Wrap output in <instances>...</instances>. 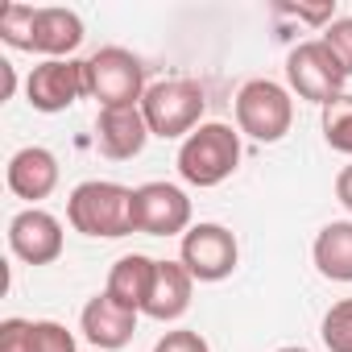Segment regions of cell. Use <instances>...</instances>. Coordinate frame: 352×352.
<instances>
[{"instance_id":"1","label":"cell","mask_w":352,"mask_h":352,"mask_svg":"<svg viewBox=\"0 0 352 352\" xmlns=\"http://www.w3.org/2000/svg\"><path fill=\"white\" fill-rule=\"evenodd\" d=\"M67 220L83 236H129L133 232V187L108 183V179H87L71 191L67 199Z\"/></svg>"},{"instance_id":"2","label":"cell","mask_w":352,"mask_h":352,"mask_svg":"<svg viewBox=\"0 0 352 352\" xmlns=\"http://www.w3.org/2000/svg\"><path fill=\"white\" fill-rule=\"evenodd\" d=\"M241 166V133L220 120H204L183 145H179V174L191 187H220Z\"/></svg>"},{"instance_id":"3","label":"cell","mask_w":352,"mask_h":352,"mask_svg":"<svg viewBox=\"0 0 352 352\" xmlns=\"http://www.w3.org/2000/svg\"><path fill=\"white\" fill-rule=\"evenodd\" d=\"M204 108H208V96L195 79H162V83H149V91L141 96V116L149 124L153 137H191L199 124H204Z\"/></svg>"},{"instance_id":"4","label":"cell","mask_w":352,"mask_h":352,"mask_svg":"<svg viewBox=\"0 0 352 352\" xmlns=\"http://www.w3.org/2000/svg\"><path fill=\"white\" fill-rule=\"evenodd\" d=\"M83 63H87V96L100 108H129V104H141V96L149 91L145 63L124 46H104Z\"/></svg>"},{"instance_id":"5","label":"cell","mask_w":352,"mask_h":352,"mask_svg":"<svg viewBox=\"0 0 352 352\" xmlns=\"http://www.w3.org/2000/svg\"><path fill=\"white\" fill-rule=\"evenodd\" d=\"M294 124V100L274 79H249L236 91V129L261 145H274Z\"/></svg>"},{"instance_id":"6","label":"cell","mask_w":352,"mask_h":352,"mask_svg":"<svg viewBox=\"0 0 352 352\" xmlns=\"http://www.w3.org/2000/svg\"><path fill=\"white\" fill-rule=\"evenodd\" d=\"M286 79H290V91H298V100H311L319 108H327L331 100L344 96V67L340 58L327 50V42H298L290 54H286Z\"/></svg>"},{"instance_id":"7","label":"cell","mask_w":352,"mask_h":352,"mask_svg":"<svg viewBox=\"0 0 352 352\" xmlns=\"http://www.w3.org/2000/svg\"><path fill=\"white\" fill-rule=\"evenodd\" d=\"M179 261L195 282H224L241 261V245L224 224H191L179 245Z\"/></svg>"},{"instance_id":"8","label":"cell","mask_w":352,"mask_h":352,"mask_svg":"<svg viewBox=\"0 0 352 352\" xmlns=\"http://www.w3.org/2000/svg\"><path fill=\"white\" fill-rule=\"evenodd\" d=\"M191 228V199L174 183L133 187V232L145 236H179Z\"/></svg>"},{"instance_id":"9","label":"cell","mask_w":352,"mask_h":352,"mask_svg":"<svg viewBox=\"0 0 352 352\" xmlns=\"http://www.w3.org/2000/svg\"><path fill=\"white\" fill-rule=\"evenodd\" d=\"M25 96L34 112H67L79 96H87V63L79 58H46L30 71L25 79Z\"/></svg>"},{"instance_id":"10","label":"cell","mask_w":352,"mask_h":352,"mask_svg":"<svg viewBox=\"0 0 352 352\" xmlns=\"http://www.w3.org/2000/svg\"><path fill=\"white\" fill-rule=\"evenodd\" d=\"M9 249L25 265H50L63 257V224L46 208H25L9 220Z\"/></svg>"},{"instance_id":"11","label":"cell","mask_w":352,"mask_h":352,"mask_svg":"<svg viewBox=\"0 0 352 352\" xmlns=\"http://www.w3.org/2000/svg\"><path fill=\"white\" fill-rule=\"evenodd\" d=\"M137 315H141V311L116 302V298L104 290V294H96V298L83 307V315H79V331L87 336L91 348H100V352H116V348H124V344L133 340V331H137Z\"/></svg>"},{"instance_id":"12","label":"cell","mask_w":352,"mask_h":352,"mask_svg":"<svg viewBox=\"0 0 352 352\" xmlns=\"http://www.w3.org/2000/svg\"><path fill=\"white\" fill-rule=\"evenodd\" d=\"M149 137H153V133H149V124H145V116H141V104H129V108H100V116H96V145H100V153L112 157V162L137 157Z\"/></svg>"},{"instance_id":"13","label":"cell","mask_w":352,"mask_h":352,"mask_svg":"<svg viewBox=\"0 0 352 352\" xmlns=\"http://www.w3.org/2000/svg\"><path fill=\"white\" fill-rule=\"evenodd\" d=\"M5 183H9V191L17 199H30L38 208V199H46L58 187V157L46 145H25V149H17L9 157Z\"/></svg>"},{"instance_id":"14","label":"cell","mask_w":352,"mask_h":352,"mask_svg":"<svg viewBox=\"0 0 352 352\" xmlns=\"http://www.w3.org/2000/svg\"><path fill=\"white\" fill-rule=\"evenodd\" d=\"M191 290H195V278L187 274L183 261H157L153 286H149V298H145V311L141 315H149L157 323L183 319L187 307H191Z\"/></svg>"},{"instance_id":"15","label":"cell","mask_w":352,"mask_h":352,"mask_svg":"<svg viewBox=\"0 0 352 352\" xmlns=\"http://www.w3.org/2000/svg\"><path fill=\"white\" fill-rule=\"evenodd\" d=\"M83 42V21L79 13L71 9H38L34 13V42L30 50L34 54H46V58H71Z\"/></svg>"},{"instance_id":"16","label":"cell","mask_w":352,"mask_h":352,"mask_svg":"<svg viewBox=\"0 0 352 352\" xmlns=\"http://www.w3.org/2000/svg\"><path fill=\"white\" fill-rule=\"evenodd\" d=\"M311 257L327 282H352V220L323 224L311 245Z\"/></svg>"},{"instance_id":"17","label":"cell","mask_w":352,"mask_h":352,"mask_svg":"<svg viewBox=\"0 0 352 352\" xmlns=\"http://www.w3.org/2000/svg\"><path fill=\"white\" fill-rule=\"evenodd\" d=\"M153 270L157 261L145 257V253H124L112 270H108V294L133 311H145V298H149V286H153Z\"/></svg>"},{"instance_id":"18","label":"cell","mask_w":352,"mask_h":352,"mask_svg":"<svg viewBox=\"0 0 352 352\" xmlns=\"http://www.w3.org/2000/svg\"><path fill=\"white\" fill-rule=\"evenodd\" d=\"M319 124H323V141H327L336 153H348V157H352V96H348V91L323 108Z\"/></svg>"},{"instance_id":"19","label":"cell","mask_w":352,"mask_h":352,"mask_svg":"<svg viewBox=\"0 0 352 352\" xmlns=\"http://www.w3.org/2000/svg\"><path fill=\"white\" fill-rule=\"evenodd\" d=\"M34 5H21V0H9L0 9V42L13 46V50H30L34 42Z\"/></svg>"},{"instance_id":"20","label":"cell","mask_w":352,"mask_h":352,"mask_svg":"<svg viewBox=\"0 0 352 352\" xmlns=\"http://www.w3.org/2000/svg\"><path fill=\"white\" fill-rule=\"evenodd\" d=\"M319 336L327 344V352H352V298H340L327 307L323 323H319Z\"/></svg>"},{"instance_id":"21","label":"cell","mask_w":352,"mask_h":352,"mask_svg":"<svg viewBox=\"0 0 352 352\" xmlns=\"http://www.w3.org/2000/svg\"><path fill=\"white\" fill-rule=\"evenodd\" d=\"M323 42H327V50L340 58L344 75L352 79V17H336V21L323 30Z\"/></svg>"},{"instance_id":"22","label":"cell","mask_w":352,"mask_h":352,"mask_svg":"<svg viewBox=\"0 0 352 352\" xmlns=\"http://www.w3.org/2000/svg\"><path fill=\"white\" fill-rule=\"evenodd\" d=\"M34 344H38V352H75V336L54 319L34 323Z\"/></svg>"},{"instance_id":"23","label":"cell","mask_w":352,"mask_h":352,"mask_svg":"<svg viewBox=\"0 0 352 352\" xmlns=\"http://www.w3.org/2000/svg\"><path fill=\"white\" fill-rule=\"evenodd\" d=\"M0 352H38L34 323L30 319H5L0 323Z\"/></svg>"},{"instance_id":"24","label":"cell","mask_w":352,"mask_h":352,"mask_svg":"<svg viewBox=\"0 0 352 352\" xmlns=\"http://www.w3.org/2000/svg\"><path fill=\"white\" fill-rule=\"evenodd\" d=\"M153 352H212V348H208V340H204L199 331L174 327V331H166V336L153 344Z\"/></svg>"},{"instance_id":"25","label":"cell","mask_w":352,"mask_h":352,"mask_svg":"<svg viewBox=\"0 0 352 352\" xmlns=\"http://www.w3.org/2000/svg\"><path fill=\"white\" fill-rule=\"evenodd\" d=\"M282 13H290L298 21H311V25H331L336 21V5H331V0H323V5H286Z\"/></svg>"},{"instance_id":"26","label":"cell","mask_w":352,"mask_h":352,"mask_svg":"<svg viewBox=\"0 0 352 352\" xmlns=\"http://www.w3.org/2000/svg\"><path fill=\"white\" fill-rule=\"evenodd\" d=\"M336 199H340V204L352 212V162H348V166L336 174Z\"/></svg>"},{"instance_id":"27","label":"cell","mask_w":352,"mask_h":352,"mask_svg":"<svg viewBox=\"0 0 352 352\" xmlns=\"http://www.w3.org/2000/svg\"><path fill=\"white\" fill-rule=\"evenodd\" d=\"M0 79H5V96H0V100H9L13 87H17V75H13V63H5V58H0Z\"/></svg>"},{"instance_id":"28","label":"cell","mask_w":352,"mask_h":352,"mask_svg":"<svg viewBox=\"0 0 352 352\" xmlns=\"http://www.w3.org/2000/svg\"><path fill=\"white\" fill-rule=\"evenodd\" d=\"M278 352H311V348H302V344H286V348H278Z\"/></svg>"}]
</instances>
